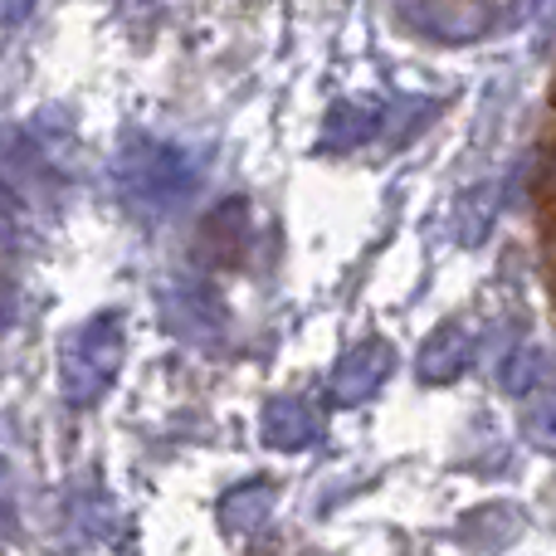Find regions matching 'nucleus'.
<instances>
[{"instance_id":"4","label":"nucleus","mask_w":556,"mask_h":556,"mask_svg":"<svg viewBox=\"0 0 556 556\" xmlns=\"http://www.w3.org/2000/svg\"><path fill=\"white\" fill-rule=\"evenodd\" d=\"M323 434L327 420L313 395H274L260 415V440L278 454H303L313 444H323Z\"/></svg>"},{"instance_id":"7","label":"nucleus","mask_w":556,"mask_h":556,"mask_svg":"<svg viewBox=\"0 0 556 556\" xmlns=\"http://www.w3.org/2000/svg\"><path fill=\"white\" fill-rule=\"evenodd\" d=\"M401 15L410 20L415 29L434 39H473L483 29V10L473 0H401Z\"/></svg>"},{"instance_id":"2","label":"nucleus","mask_w":556,"mask_h":556,"mask_svg":"<svg viewBox=\"0 0 556 556\" xmlns=\"http://www.w3.org/2000/svg\"><path fill=\"white\" fill-rule=\"evenodd\" d=\"M123 352H127V323L123 313L103 307L88 313L84 323H74L59 342V395L68 410H88L113 391L117 371H123Z\"/></svg>"},{"instance_id":"1","label":"nucleus","mask_w":556,"mask_h":556,"mask_svg":"<svg viewBox=\"0 0 556 556\" xmlns=\"http://www.w3.org/2000/svg\"><path fill=\"white\" fill-rule=\"evenodd\" d=\"M205 181L201 156L176 137L127 132L113 152V195L137 220H172L195 201Z\"/></svg>"},{"instance_id":"12","label":"nucleus","mask_w":556,"mask_h":556,"mask_svg":"<svg viewBox=\"0 0 556 556\" xmlns=\"http://www.w3.org/2000/svg\"><path fill=\"white\" fill-rule=\"evenodd\" d=\"M35 5H39V0H0V15H5V35H20Z\"/></svg>"},{"instance_id":"10","label":"nucleus","mask_w":556,"mask_h":556,"mask_svg":"<svg viewBox=\"0 0 556 556\" xmlns=\"http://www.w3.org/2000/svg\"><path fill=\"white\" fill-rule=\"evenodd\" d=\"M542 376H547V356H542L538 346L518 342V346H508V356H498V386H503L508 395L538 391Z\"/></svg>"},{"instance_id":"3","label":"nucleus","mask_w":556,"mask_h":556,"mask_svg":"<svg viewBox=\"0 0 556 556\" xmlns=\"http://www.w3.org/2000/svg\"><path fill=\"white\" fill-rule=\"evenodd\" d=\"M156 313H162L166 332H176L191 346H215L225 332V303L205 278L195 274H172L156 288Z\"/></svg>"},{"instance_id":"5","label":"nucleus","mask_w":556,"mask_h":556,"mask_svg":"<svg viewBox=\"0 0 556 556\" xmlns=\"http://www.w3.org/2000/svg\"><path fill=\"white\" fill-rule=\"evenodd\" d=\"M391 366H395L391 342H381V337L356 342L352 352H342V362L332 366V381H327L332 405H366L386 386V371H391Z\"/></svg>"},{"instance_id":"8","label":"nucleus","mask_w":556,"mask_h":556,"mask_svg":"<svg viewBox=\"0 0 556 556\" xmlns=\"http://www.w3.org/2000/svg\"><path fill=\"white\" fill-rule=\"evenodd\" d=\"M274 508H278V483L250 479V483H240V489H230V493L220 498V522H225V532L254 538V532L269 528Z\"/></svg>"},{"instance_id":"6","label":"nucleus","mask_w":556,"mask_h":556,"mask_svg":"<svg viewBox=\"0 0 556 556\" xmlns=\"http://www.w3.org/2000/svg\"><path fill=\"white\" fill-rule=\"evenodd\" d=\"M473 352H479V327H473L469 317H450V323L434 327L430 342L420 346V362H415V371H420V381L444 386V381H454V376L469 371Z\"/></svg>"},{"instance_id":"9","label":"nucleus","mask_w":556,"mask_h":556,"mask_svg":"<svg viewBox=\"0 0 556 556\" xmlns=\"http://www.w3.org/2000/svg\"><path fill=\"white\" fill-rule=\"evenodd\" d=\"M381 108L366 103V98H342V103L332 108V117H327L323 137L327 142H366V137L381 127Z\"/></svg>"},{"instance_id":"11","label":"nucleus","mask_w":556,"mask_h":556,"mask_svg":"<svg viewBox=\"0 0 556 556\" xmlns=\"http://www.w3.org/2000/svg\"><path fill=\"white\" fill-rule=\"evenodd\" d=\"M522 430H528V440L538 444V450L556 454V395H547V401L532 405L528 420H522Z\"/></svg>"}]
</instances>
